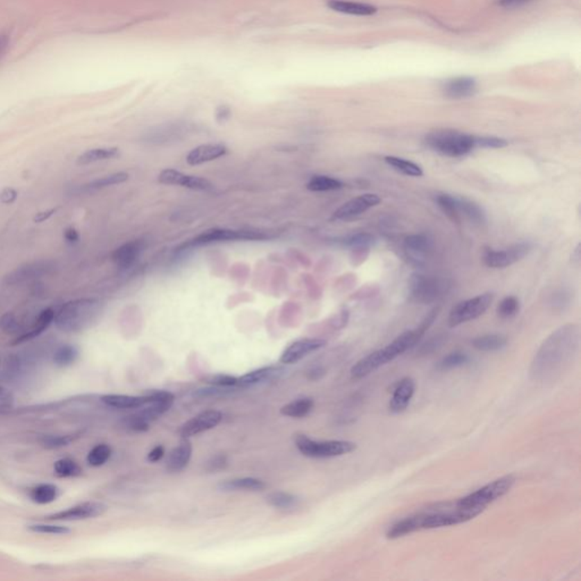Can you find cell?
Here are the masks:
<instances>
[{"label": "cell", "mask_w": 581, "mask_h": 581, "mask_svg": "<svg viewBox=\"0 0 581 581\" xmlns=\"http://www.w3.org/2000/svg\"><path fill=\"white\" fill-rule=\"evenodd\" d=\"M579 345L580 329L577 325H564L553 332L532 359L530 366L532 379L546 382L557 377L578 352Z\"/></svg>", "instance_id": "6da1fadb"}, {"label": "cell", "mask_w": 581, "mask_h": 581, "mask_svg": "<svg viewBox=\"0 0 581 581\" xmlns=\"http://www.w3.org/2000/svg\"><path fill=\"white\" fill-rule=\"evenodd\" d=\"M437 313H439V309H434L426 316V318L417 328L404 332L396 337L395 340H393L390 344H387L386 347L374 351L365 358L360 359L350 371L352 379L368 377L369 375L378 370L380 367L387 365L388 362H392L398 357L416 347L418 342L424 336L425 333L428 331V328L435 322Z\"/></svg>", "instance_id": "7a4b0ae2"}, {"label": "cell", "mask_w": 581, "mask_h": 581, "mask_svg": "<svg viewBox=\"0 0 581 581\" xmlns=\"http://www.w3.org/2000/svg\"><path fill=\"white\" fill-rule=\"evenodd\" d=\"M102 303L96 297H83L66 302L55 313L57 328L65 333H79L92 326L99 318Z\"/></svg>", "instance_id": "3957f363"}, {"label": "cell", "mask_w": 581, "mask_h": 581, "mask_svg": "<svg viewBox=\"0 0 581 581\" xmlns=\"http://www.w3.org/2000/svg\"><path fill=\"white\" fill-rule=\"evenodd\" d=\"M147 403L140 411L125 418L124 424L131 432L145 433L150 429V424L172 408L175 401L173 393L164 390H149L143 394Z\"/></svg>", "instance_id": "277c9868"}, {"label": "cell", "mask_w": 581, "mask_h": 581, "mask_svg": "<svg viewBox=\"0 0 581 581\" xmlns=\"http://www.w3.org/2000/svg\"><path fill=\"white\" fill-rule=\"evenodd\" d=\"M425 142L432 150L446 157L460 158L477 149V136L458 131L441 130L428 134Z\"/></svg>", "instance_id": "5b68a950"}, {"label": "cell", "mask_w": 581, "mask_h": 581, "mask_svg": "<svg viewBox=\"0 0 581 581\" xmlns=\"http://www.w3.org/2000/svg\"><path fill=\"white\" fill-rule=\"evenodd\" d=\"M516 482L514 475L501 477L489 482L487 485L482 486V489H477L476 492L470 493L464 498H459L455 501V505L461 509L476 510L482 514L486 507L510 492Z\"/></svg>", "instance_id": "8992f818"}, {"label": "cell", "mask_w": 581, "mask_h": 581, "mask_svg": "<svg viewBox=\"0 0 581 581\" xmlns=\"http://www.w3.org/2000/svg\"><path fill=\"white\" fill-rule=\"evenodd\" d=\"M294 444L301 455L311 459H331L356 451L357 444L351 441H316L304 434L294 435Z\"/></svg>", "instance_id": "52a82bcc"}, {"label": "cell", "mask_w": 581, "mask_h": 581, "mask_svg": "<svg viewBox=\"0 0 581 581\" xmlns=\"http://www.w3.org/2000/svg\"><path fill=\"white\" fill-rule=\"evenodd\" d=\"M494 300L492 293H484L477 297L461 301L452 308L448 315L450 327H458L460 325L480 318L489 310Z\"/></svg>", "instance_id": "ba28073f"}, {"label": "cell", "mask_w": 581, "mask_h": 581, "mask_svg": "<svg viewBox=\"0 0 581 581\" xmlns=\"http://www.w3.org/2000/svg\"><path fill=\"white\" fill-rule=\"evenodd\" d=\"M445 281L435 276L414 274L409 281V293L412 301L421 304L436 302L445 292Z\"/></svg>", "instance_id": "9c48e42d"}, {"label": "cell", "mask_w": 581, "mask_h": 581, "mask_svg": "<svg viewBox=\"0 0 581 581\" xmlns=\"http://www.w3.org/2000/svg\"><path fill=\"white\" fill-rule=\"evenodd\" d=\"M532 250V245L528 242H521L518 245L495 250L487 249L482 254V261L489 268H507L514 263H519Z\"/></svg>", "instance_id": "30bf717a"}, {"label": "cell", "mask_w": 581, "mask_h": 581, "mask_svg": "<svg viewBox=\"0 0 581 581\" xmlns=\"http://www.w3.org/2000/svg\"><path fill=\"white\" fill-rule=\"evenodd\" d=\"M55 269L56 263H54L53 260H37L32 263H23L3 276V283L8 286L22 284L24 281L50 275L55 272Z\"/></svg>", "instance_id": "8fae6325"}, {"label": "cell", "mask_w": 581, "mask_h": 581, "mask_svg": "<svg viewBox=\"0 0 581 581\" xmlns=\"http://www.w3.org/2000/svg\"><path fill=\"white\" fill-rule=\"evenodd\" d=\"M267 236L261 232L254 231H234V229H215L202 233L195 238V245H209L216 242L247 241V240H263Z\"/></svg>", "instance_id": "7c38bea8"}, {"label": "cell", "mask_w": 581, "mask_h": 581, "mask_svg": "<svg viewBox=\"0 0 581 581\" xmlns=\"http://www.w3.org/2000/svg\"><path fill=\"white\" fill-rule=\"evenodd\" d=\"M223 420V414L218 410H207L197 414L195 417L186 421L179 427V435L181 439H190L192 436L199 435L208 430L213 429L215 427Z\"/></svg>", "instance_id": "4fadbf2b"}, {"label": "cell", "mask_w": 581, "mask_h": 581, "mask_svg": "<svg viewBox=\"0 0 581 581\" xmlns=\"http://www.w3.org/2000/svg\"><path fill=\"white\" fill-rule=\"evenodd\" d=\"M158 181L166 186H182L197 191H211L213 188V184L204 177L186 175L173 168L161 170V174L158 175Z\"/></svg>", "instance_id": "5bb4252c"}, {"label": "cell", "mask_w": 581, "mask_h": 581, "mask_svg": "<svg viewBox=\"0 0 581 581\" xmlns=\"http://www.w3.org/2000/svg\"><path fill=\"white\" fill-rule=\"evenodd\" d=\"M326 344L327 342L322 338H310V337L294 341L293 343H290L283 351L279 361L283 365H293L302 360L303 358H306V356H309L310 353L322 349Z\"/></svg>", "instance_id": "9a60e30c"}, {"label": "cell", "mask_w": 581, "mask_h": 581, "mask_svg": "<svg viewBox=\"0 0 581 581\" xmlns=\"http://www.w3.org/2000/svg\"><path fill=\"white\" fill-rule=\"evenodd\" d=\"M382 202L379 195L374 193H366L359 195L356 198L351 199L349 202L342 204L334 215L333 218L337 220H351L353 217L360 216L362 213L369 211L370 208L376 207Z\"/></svg>", "instance_id": "2e32d148"}, {"label": "cell", "mask_w": 581, "mask_h": 581, "mask_svg": "<svg viewBox=\"0 0 581 581\" xmlns=\"http://www.w3.org/2000/svg\"><path fill=\"white\" fill-rule=\"evenodd\" d=\"M405 256L414 266L421 267L426 263L433 249V243L426 235L414 234L405 238L403 243Z\"/></svg>", "instance_id": "e0dca14e"}, {"label": "cell", "mask_w": 581, "mask_h": 581, "mask_svg": "<svg viewBox=\"0 0 581 581\" xmlns=\"http://www.w3.org/2000/svg\"><path fill=\"white\" fill-rule=\"evenodd\" d=\"M107 511V505L100 502H85L69 507L67 510L47 516V520H85L102 516Z\"/></svg>", "instance_id": "ac0fdd59"}, {"label": "cell", "mask_w": 581, "mask_h": 581, "mask_svg": "<svg viewBox=\"0 0 581 581\" xmlns=\"http://www.w3.org/2000/svg\"><path fill=\"white\" fill-rule=\"evenodd\" d=\"M285 371L286 369L281 366H266V367L254 369L238 378V388H249L259 384L279 379L285 374Z\"/></svg>", "instance_id": "d6986e66"}, {"label": "cell", "mask_w": 581, "mask_h": 581, "mask_svg": "<svg viewBox=\"0 0 581 581\" xmlns=\"http://www.w3.org/2000/svg\"><path fill=\"white\" fill-rule=\"evenodd\" d=\"M414 392H416V383L411 377H404L399 380L390 401L391 411L393 414H401L405 411L411 402Z\"/></svg>", "instance_id": "ffe728a7"}, {"label": "cell", "mask_w": 581, "mask_h": 581, "mask_svg": "<svg viewBox=\"0 0 581 581\" xmlns=\"http://www.w3.org/2000/svg\"><path fill=\"white\" fill-rule=\"evenodd\" d=\"M226 154H227V148L220 143L202 145L197 148L192 149L189 155L186 156V163L191 166H198L204 163L216 161L218 158L225 156Z\"/></svg>", "instance_id": "44dd1931"}, {"label": "cell", "mask_w": 581, "mask_h": 581, "mask_svg": "<svg viewBox=\"0 0 581 581\" xmlns=\"http://www.w3.org/2000/svg\"><path fill=\"white\" fill-rule=\"evenodd\" d=\"M192 451H193V448H192L190 439L182 437L179 445L175 446L168 455V459L166 461L167 471L177 473L186 469L191 460Z\"/></svg>", "instance_id": "7402d4cb"}, {"label": "cell", "mask_w": 581, "mask_h": 581, "mask_svg": "<svg viewBox=\"0 0 581 581\" xmlns=\"http://www.w3.org/2000/svg\"><path fill=\"white\" fill-rule=\"evenodd\" d=\"M143 249H145V243L142 240L127 242L113 252V261L120 269L130 268L140 257Z\"/></svg>", "instance_id": "603a6c76"}, {"label": "cell", "mask_w": 581, "mask_h": 581, "mask_svg": "<svg viewBox=\"0 0 581 581\" xmlns=\"http://www.w3.org/2000/svg\"><path fill=\"white\" fill-rule=\"evenodd\" d=\"M443 93L451 99H464L476 93V81L470 78H457L443 84Z\"/></svg>", "instance_id": "cb8c5ba5"}, {"label": "cell", "mask_w": 581, "mask_h": 581, "mask_svg": "<svg viewBox=\"0 0 581 581\" xmlns=\"http://www.w3.org/2000/svg\"><path fill=\"white\" fill-rule=\"evenodd\" d=\"M266 482L254 477H243L220 482L218 489L222 492H263L266 489Z\"/></svg>", "instance_id": "d4e9b609"}, {"label": "cell", "mask_w": 581, "mask_h": 581, "mask_svg": "<svg viewBox=\"0 0 581 581\" xmlns=\"http://www.w3.org/2000/svg\"><path fill=\"white\" fill-rule=\"evenodd\" d=\"M55 313H55L51 308H47V309L42 310V311L39 313V316H38V318L35 319V322H34L31 329H30V331L25 332L23 334L16 337L15 341L13 342V344H14V345H17V344L24 343L26 341L33 340L35 337L42 334V333L46 331L47 328L49 327L51 322H54V319H55Z\"/></svg>", "instance_id": "484cf974"}, {"label": "cell", "mask_w": 581, "mask_h": 581, "mask_svg": "<svg viewBox=\"0 0 581 581\" xmlns=\"http://www.w3.org/2000/svg\"><path fill=\"white\" fill-rule=\"evenodd\" d=\"M327 6L335 12L349 15L368 16L376 13V7L368 3L351 1V0H327Z\"/></svg>", "instance_id": "4316f807"}, {"label": "cell", "mask_w": 581, "mask_h": 581, "mask_svg": "<svg viewBox=\"0 0 581 581\" xmlns=\"http://www.w3.org/2000/svg\"><path fill=\"white\" fill-rule=\"evenodd\" d=\"M104 404L115 409H140L147 403L145 395L132 396L122 394H108L101 398Z\"/></svg>", "instance_id": "83f0119b"}, {"label": "cell", "mask_w": 581, "mask_h": 581, "mask_svg": "<svg viewBox=\"0 0 581 581\" xmlns=\"http://www.w3.org/2000/svg\"><path fill=\"white\" fill-rule=\"evenodd\" d=\"M459 216H464L475 225H484L487 222L486 213L480 204L471 202L469 199L458 197Z\"/></svg>", "instance_id": "f1b7e54d"}, {"label": "cell", "mask_w": 581, "mask_h": 581, "mask_svg": "<svg viewBox=\"0 0 581 581\" xmlns=\"http://www.w3.org/2000/svg\"><path fill=\"white\" fill-rule=\"evenodd\" d=\"M315 402L311 398H300L281 407V414L285 417L304 418L313 411Z\"/></svg>", "instance_id": "f546056e"}, {"label": "cell", "mask_w": 581, "mask_h": 581, "mask_svg": "<svg viewBox=\"0 0 581 581\" xmlns=\"http://www.w3.org/2000/svg\"><path fill=\"white\" fill-rule=\"evenodd\" d=\"M384 161L393 170L403 174V175H407V177H421L424 175V170L419 165L416 164L414 161L404 159V158L386 156L384 158Z\"/></svg>", "instance_id": "4dcf8cb0"}, {"label": "cell", "mask_w": 581, "mask_h": 581, "mask_svg": "<svg viewBox=\"0 0 581 581\" xmlns=\"http://www.w3.org/2000/svg\"><path fill=\"white\" fill-rule=\"evenodd\" d=\"M473 347L482 352L500 351L507 345V338L500 334H486L473 338Z\"/></svg>", "instance_id": "1f68e13d"}, {"label": "cell", "mask_w": 581, "mask_h": 581, "mask_svg": "<svg viewBox=\"0 0 581 581\" xmlns=\"http://www.w3.org/2000/svg\"><path fill=\"white\" fill-rule=\"evenodd\" d=\"M120 156V149L116 147L90 149L78 157L79 165H89L97 161H108Z\"/></svg>", "instance_id": "d6a6232c"}, {"label": "cell", "mask_w": 581, "mask_h": 581, "mask_svg": "<svg viewBox=\"0 0 581 581\" xmlns=\"http://www.w3.org/2000/svg\"><path fill=\"white\" fill-rule=\"evenodd\" d=\"M266 502L270 507H276L279 510H290L299 505L300 498L290 493L275 491L267 495Z\"/></svg>", "instance_id": "836d02e7"}, {"label": "cell", "mask_w": 581, "mask_h": 581, "mask_svg": "<svg viewBox=\"0 0 581 581\" xmlns=\"http://www.w3.org/2000/svg\"><path fill=\"white\" fill-rule=\"evenodd\" d=\"M343 182L327 175H315L306 183V189L313 192L336 191L343 188Z\"/></svg>", "instance_id": "e575fe53"}, {"label": "cell", "mask_w": 581, "mask_h": 581, "mask_svg": "<svg viewBox=\"0 0 581 581\" xmlns=\"http://www.w3.org/2000/svg\"><path fill=\"white\" fill-rule=\"evenodd\" d=\"M436 202H437V206L441 208V211L445 213L448 218H451L455 223L460 222L461 218L459 216L458 211V197L448 195V193H442V195H437Z\"/></svg>", "instance_id": "d590c367"}, {"label": "cell", "mask_w": 581, "mask_h": 581, "mask_svg": "<svg viewBox=\"0 0 581 581\" xmlns=\"http://www.w3.org/2000/svg\"><path fill=\"white\" fill-rule=\"evenodd\" d=\"M129 174L125 172H118V173L111 174L107 177H102L100 179H95L92 182L88 183L84 186V189L87 190H101L108 186H117L121 183L126 182L129 179Z\"/></svg>", "instance_id": "8d00e7d4"}, {"label": "cell", "mask_w": 581, "mask_h": 581, "mask_svg": "<svg viewBox=\"0 0 581 581\" xmlns=\"http://www.w3.org/2000/svg\"><path fill=\"white\" fill-rule=\"evenodd\" d=\"M470 362V357L467 353L462 352V351H455V352L448 353V356L439 362L437 368L439 370H452V369L460 368L464 366L468 365Z\"/></svg>", "instance_id": "74e56055"}, {"label": "cell", "mask_w": 581, "mask_h": 581, "mask_svg": "<svg viewBox=\"0 0 581 581\" xmlns=\"http://www.w3.org/2000/svg\"><path fill=\"white\" fill-rule=\"evenodd\" d=\"M58 489L51 484H41L32 489L31 498L38 504H48L55 501Z\"/></svg>", "instance_id": "f35d334b"}, {"label": "cell", "mask_w": 581, "mask_h": 581, "mask_svg": "<svg viewBox=\"0 0 581 581\" xmlns=\"http://www.w3.org/2000/svg\"><path fill=\"white\" fill-rule=\"evenodd\" d=\"M112 457V448L107 444H98L89 452L88 464L92 467H101Z\"/></svg>", "instance_id": "ab89813d"}, {"label": "cell", "mask_w": 581, "mask_h": 581, "mask_svg": "<svg viewBox=\"0 0 581 581\" xmlns=\"http://www.w3.org/2000/svg\"><path fill=\"white\" fill-rule=\"evenodd\" d=\"M79 351L76 347L69 344L62 345L56 350V352L54 354V361L59 367H66L75 362L78 359Z\"/></svg>", "instance_id": "60d3db41"}, {"label": "cell", "mask_w": 581, "mask_h": 581, "mask_svg": "<svg viewBox=\"0 0 581 581\" xmlns=\"http://www.w3.org/2000/svg\"><path fill=\"white\" fill-rule=\"evenodd\" d=\"M55 473L59 477H76L82 473L80 466L72 459H60L54 466Z\"/></svg>", "instance_id": "b9f144b4"}, {"label": "cell", "mask_w": 581, "mask_h": 581, "mask_svg": "<svg viewBox=\"0 0 581 581\" xmlns=\"http://www.w3.org/2000/svg\"><path fill=\"white\" fill-rule=\"evenodd\" d=\"M520 302L516 297L509 295L504 297L498 306V315L502 319L512 318L519 313Z\"/></svg>", "instance_id": "7bdbcfd3"}, {"label": "cell", "mask_w": 581, "mask_h": 581, "mask_svg": "<svg viewBox=\"0 0 581 581\" xmlns=\"http://www.w3.org/2000/svg\"><path fill=\"white\" fill-rule=\"evenodd\" d=\"M232 387H218L209 385L208 387L204 388H199L193 393V396L197 399H209V398H223V396L229 395L232 394L234 391L231 390Z\"/></svg>", "instance_id": "ee69618b"}, {"label": "cell", "mask_w": 581, "mask_h": 581, "mask_svg": "<svg viewBox=\"0 0 581 581\" xmlns=\"http://www.w3.org/2000/svg\"><path fill=\"white\" fill-rule=\"evenodd\" d=\"M375 243V238L369 233H357L344 240V245L351 247L367 249Z\"/></svg>", "instance_id": "f6af8a7d"}, {"label": "cell", "mask_w": 581, "mask_h": 581, "mask_svg": "<svg viewBox=\"0 0 581 581\" xmlns=\"http://www.w3.org/2000/svg\"><path fill=\"white\" fill-rule=\"evenodd\" d=\"M204 383L218 387H238V378L231 375L217 374L211 375L204 378Z\"/></svg>", "instance_id": "bcb514c9"}, {"label": "cell", "mask_w": 581, "mask_h": 581, "mask_svg": "<svg viewBox=\"0 0 581 581\" xmlns=\"http://www.w3.org/2000/svg\"><path fill=\"white\" fill-rule=\"evenodd\" d=\"M0 328L7 334H17L21 331V325L14 313H7L0 318Z\"/></svg>", "instance_id": "7dc6e473"}, {"label": "cell", "mask_w": 581, "mask_h": 581, "mask_svg": "<svg viewBox=\"0 0 581 581\" xmlns=\"http://www.w3.org/2000/svg\"><path fill=\"white\" fill-rule=\"evenodd\" d=\"M28 529L31 532H38V534H49V535H66L69 532V529L63 527V525H42V523L30 525Z\"/></svg>", "instance_id": "c3c4849f"}, {"label": "cell", "mask_w": 581, "mask_h": 581, "mask_svg": "<svg viewBox=\"0 0 581 581\" xmlns=\"http://www.w3.org/2000/svg\"><path fill=\"white\" fill-rule=\"evenodd\" d=\"M507 140L496 136H477V148L501 149L507 147Z\"/></svg>", "instance_id": "681fc988"}, {"label": "cell", "mask_w": 581, "mask_h": 581, "mask_svg": "<svg viewBox=\"0 0 581 581\" xmlns=\"http://www.w3.org/2000/svg\"><path fill=\"white\" fill-rule=\"evenodd\" d=\"M74 439L73 436H48L44 439V445L48 448H57L66 446Z\"/></svg>", "instance_id": "f907efd6"}, {"label": "cell", "mask_w": 581, "mask_h": 581, "mask_svg": "<svg viewBox=\"0 0 581 581\" xmlns=\"http://www.w3.org/2000/svg\"><path fill=\"white\" fill-rule=\"evenodd\" d=\"M227 464H229V460H227V457L224 455H215L211 460L208 461L207 462V468L206 469L208 471H211V473H215V471H220V470L225 469L227 467Z\"/></svg>", "instance_id": "816d5d0a"}, {"label": "cell", "mask_w": 581, "mask_h": 581, "mask_svg": "<svg viewBox=\"0 0 581 581\" xmlns=\"http://www.w3.org/2000/svg\"><path fill=\"white\" fill-rule=\"evenodd\" d=\"M17 197H19V193L15 189L6 188L0 192V202L3 204H12L13 202H16Z\"/></svg>", "instance_id": "f5cc1de1"}, {"label": "cell", "mask_w": 581, "mask_h": 581, "mask_svg": "<svg viewBox=\"0 0 581 581\" xmlns=\"http://www.w3.org/2000/svg\"><path fill=\"white\" fill-rule=\"evenodd\" d=\"M165 455V448L164 446L157 445L155 448H152V451L149 452L148 459L149 462H152V464H155V462H158V461H161V459L164 458Z\"/></svg>", "instance_id": "db71d44e"}, {"label": "cell", "mask_w": 581, "mask_h": 581, "mask_svg": "<svg viewBox=\"0 0 581 581\" xmlns=\"http://www.w3.org/2000/svg\"><path fill=\"white\" fill-rule=\"evenodd\" d=\"M57 211H58V208H51V209H47V211L35 213V216L33 217L34 223H44L46 220H49L54 213H56Z\"/></svg>", "instance_id": "11a10c76"}, {"label": "cell", "mask_w": 581, "mask_h": 581, "mask_svg": "<svg viewBox=\"0 0 581 581\" xmlns=\"http://www.w3.org/2000/svg\"><path fill=\"white\" fill-rule=\"evenodd\" d=\"M64 238L69 245H74V243H78L79 240H80V234L74 227H68L64 231Z\"/></svg>", "instance_id": "9f6ffc18"}, {"label": "cell", "mask_w": 581, "mask_h": 581, "mask_svg": "<svg viewBox=\"0 0 581 581\" xmlns=\"http://www.w3.org/2000/svg\"><path fill=\"white\" fill-rule=\"evenodd\" d=\"M13 400H14V398H13L12 393L7 390L6 387L0 385V404L10 405L13 402Z\"/></svg>", "instance_id": "6f0895ef"}, {"label": "cell", "mask_w": 581, "mask_h": 581, "mask_svg": "<svg viewBox=\"0 0 581 581\" xmlns=\"http://www.w3.org/2000/svg\"><path fill=\"white\" fill-rule=\"evenodd\" d=\"M532 0H500V5L507 8H514V7H520L525 5V3H530Z\"/></svg>", "instance_id": "680465c9"}, {"label": "cell", "mask_w": 581, "mask_h": 581, "mask_svg": "<svg viewBox=\"0 0 581 581\" xmlns=\"http://www.w3.org/2000/svg\"><path fill=\"white\" fill-rule=\"evenodd\" d=\"M325 375V369L322 368V367H316V368L310 369L308 371V378L310 380H319L320 378L324 377Z\"/></svg>", "instance_id": "91938a15"}, {"label": "cell", "mask_w": 581, "mask_h": 581, "mask_svg": "<svg viewBox=\"0 0 581 581\" xmlns=\"http://www.w3.org/2000/svg\"><path fill=\"white\" fill-rule=\"evenodd\" d=\"M10 44V38L8 35H0V58L3 56V54L6 53L7 48Z\"/></svg>", "instance_id": "94428289"}, {"label": "cell", "mask_w": 581, "mask_h": 581, "mask_svg": "<svg viewBox=\"0 0 581 581\" xmlns=\"http://www.w3.org/2000/svg\"><path fill=\"white\" fill-rule=\"evenodd\" d=\"M572 259H573V261H575V263H579V261H580V245L577 247V249L575 250V254H572Z\"/></svg>", "instance_id": "6125c7cd"}]
</instances>
